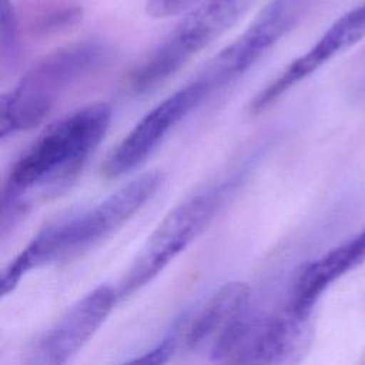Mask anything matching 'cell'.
<instances>
[{
	"label": "cell",
	"mask_w": 365,
	"mask_h": 365,
	"mask_svg": "<svg viewBox=\"0 0 365 365\" xmlns=\"http://www.w3.org/2000/svg\"><path fill=\"white\" fill-rule=\"evenodd\" d=\"M111 117L108 104L96 103L46 127L7 174L1 222L19 215L33 195L54 194L68 185L103 141Z\"/></svg>",
	"instance_id": "1"
},
{
	"label": "cell",
	"mask_w": 365,
	"mask_h": 365,
	"mask_svg": "<svg viewBox=\"0 0 365 365\" xmlns=\"http://www.w3.org/2000/svg\"><path fill=\"white\" fill-rule=\"evenodd\" d=\"M161 184L160 171L140 174L98 204L44 227L1 272V295L11 292L29 271L76 255L107 238L135 214Z\"/></svg>",
	"instance_id": "2"
},
{
	"label": "cell",
	"mask_w": 365,
	"mask_h": 365,
	"mask_svg": "<svg viewBox=\"0 0 365 365\" xmlns=\"http://www.w3.org/2000/svg\"><path fill=\"white\" fill-rule=\"evenodd\" d=\"M111 60L98 40H84L54 50L38 60L0 100V137L7 138L41 124L56 104L83 80Z\"/></svg>",
	"instance_id": "3"
},
{
	"label": "cell",
	"mask_w": 365,
	"mask_h": 365,
	"mask_svg": "<svg viewBox=\"0 0 365 365\" xmlns=\"http://www.w3.org/2000/svg\"><path fill=\"white\" fill-rule=\"evenodd\" d=\"M231 182L204 188L175 205L150 234L115 287L118 299L151 282L178 254L198 238L218 214Z\"/></svg>",
	"instance_id": "4"
},
{
	"label": "cell",
	"mask_w": 365,
	"mask_h": 365,
	"mask_svg": "<svg viewBox=\"0 0 365 365\" xmlns=\"http://www.w3.org/2000/svg\"><path fill=\"white\" fill-rule=\"evenodd\" d=\"M252 0H205L187 13L177 27L130 73L134 93L163 84L192 56L227 31Z\"/></svg>",
	"instance_id": "5"
},
{
	"label": "cell",
	"mask_w": 365,
	"mask_h": 365,
	"mask_svg": "<svg viewBox=\"0 0 365 365\" xmlns=\"http://www.w3.org/2000/svg\"><path fill=\"white\" fill-rule=\"evenodd\" d=\"M289 308L285 314L251 312L248 308L210 348L217 362L275 364L287 359L302 322Z\"/></svg>",
	"instance_id": "6"
},
{
	"label": "cell",
	"mask_w": 365,
	"mask_h": 365,
	"mask_svg": "<svg viewBox=\"0 0 365 365\" xmlns=\"http://www.w3.org/2000/svg\"><path fill=\"white\" fill-rule=\"evenodd\" d=\"M308 0H271L251 26L221 50L198 76L211 91L248 71L297 21Z\"/></svg>",
	"instance_id": "7"
},
{
	"label": "cell",
	"mask_w": 365,
	"mask_h": 365,
	"mask_svg": "<svg viewBox=\"0 0 365 365\" xmlns=\"http://www.w3.org/2000/svg\"><path fill=\"white\" fill-rule=\"evenodd\" d=\"M210 93L208 86L197 77L158 103L127 133L107 157L103 165L104 175L117 178L140 165L175 124L188 115Z\"/></svg>",
	"instance_id": "8"
},
{
	"label": "cell",
	"mask_w": 365,
	"mask_h": 365,
	"mask_svg": "<svg viewBox=\"0 0 365 365\" xmlns=\"http://www.w3.org/2000/svg\"><path fill=\"white\" fill-rule=\"evenodd\" d=\"M118 301L115 288L98 285L74 302L36 342L27 364L61 365L74 356L107 319Z\"/></svg>",
	"instance_id": "9"
},
{
	"label": "cell",
	"mask_w": 365,
	"mask_h": 365,
	"mask_svg": "<svg viewBox=\"0 0 365 365\" xmlns=\"http://www.w3.org/2000/svg\"><path fill=\"white\" fill-rule=\"evenodd\" d=\"M365 261V230L349 242L332 248L308 264L295 279L288 308L307 318L321 294L338 278Z\"/></svg>",
	"instance_id": "10"
},
{
	"label": "cell",
	"mask_w": 365,
	"mask_h": 365,
	"mask_svg": "<svg viewBox=\"0 0 365 365\" xmlns=\"http://www.w3.org/2000/svg\"><path fill=\"white\" fill-rule=\"evenodd\" d=\"M251 291L245 282L232 281L218 288L188 322L181 344L188 349L210 348L250 308Z\"/></svg>",
	"instance_id": "11"
},
{
	"label": "cell",
	"mask_w": 365,
	"mask_h": 365,
	"mask_svg": "<svg viewBox=\"0 0 365 365\" xmlns=\"http://www.w3.org/2000/svg\"><path fill=\"white\" fill-rule=\"evenodd\" d=\"M81 16V7L73 1L41 0L29 7L27 30L37 37L56 34L76 26Z\"/></svg>",
	"instance_id": "12"
},
{
	"label": "cell",
	"mask_w": 365,
	"mask_h": 365,
	"mask_svg": "<svg viewBox=\"0 0 365 365\" xmlns=\"http://www.w3.org/2000/svg\"><path fill=\"white\" fill-rule=\"evenodd\" d=\"M0 61L1 70H14L21 56L20 19L11 0H1L0 7Z\"/></svg>",
	"instance_id": "13"
},
{
	"label": "cell",
	"mask_w": 365,
	"mask_h": 365,
	"mask_svg": "<svg viewBox=\"0 0 365 365\" xmlns=\"http://www.w3.org/2000/svg\"><path fill=\"white\" fill-rule=\"evenodd\" d=\"M205 0H148L147 13L153 17H173L178 14H187Z\"/></svg>",
	"instance_id": "14"
},
{
	"label": "cell",
	"mask_w": 365,
	"mask_h": 365,
	"mask_svg": "<svg viewBox=\"0 0 365 365\" xmlns=\"http://www.w3.org/2000/svg\"><path fill=\"white\" fill-rule=\"evenodd\" d=\"M177 344H178L177 338H174V336L167 338L160 345H157L151 351L143 354L141 356L133 359L131 362H137V364H163V362L168 361V358L173 355V352L177 348Z\"/></svg>",
	"instance_id": "15"
}]
</instances>
